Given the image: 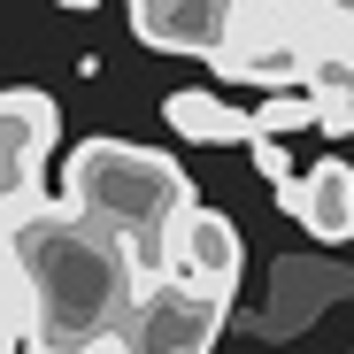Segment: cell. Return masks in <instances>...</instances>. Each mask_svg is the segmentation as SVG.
Wrapping results in <instances>:
<instances>
[{
  "label": "cell",
  "instance_id": "obj_4",
  "mask_svg": "<svg viewBox=\"0 0 354 354\" xmlns=\"http://www.w3.org/2000/svg\"><path fill=\"white\" fill-rule=\"evenodd\" d=\"M208 62L231 85H270V93H301V77H308V54H301V39L285 24V0H231L223 46Z\"/></svg>",
  "mask_w": 354,
  "mask_h": 354
},
{
  "label": "cell",
  "instance_id": "obj_5",
  "mask_svg": "<svg viewBox=\"0 0 354 354\" xmlns=\"http://www.w3.org/2000/svg\"><path fill=\"white\" fill-rule=\"evenodd\" d=\"M54 139H62V124H54V100L39 85L0 93V223H31L46 208L39 201V162H46Z\"/></svg>",
  "mask_w": 354,
  "mask_h": 354
},
{
  "label": "cell",
  "instance_id": "obj_10",
  "mask_svg": "<svg viewBox=\"0 0 354 354\" xmlns=\"http://www.w3.org/2000/svg\"><path fill=\"white\" fill-rule=\"evenodd\" d=\"M301 93L316 100V131L331 139H354V54H316Z\"/></svg>",
  "mask_w": 354,
  "mask_h": 354
},
{
  "label": "cell",
  "instance_id": "obj_7",
  "mask_svg": "<svg viewBox=\"0 0 354 354\" xmlns=\"http://www.w3.org/2000/svg\"><path fill=\"white\" fill-rule=\"evenodd\" d=\"M277 201H285V216L301 223L308 239H324V247L354 239V162H339V154L308 162L292 185H277Z\"/></svg>",
  "mask_w": 354,
  "mask_h": 354
},
{
  "label": "cell",
  "instance_id": "obj_8",
  "mask_svg": "<svg viewBox=\"0 0 354 354\" xmlns=\"http://www.w3.org/2000/svg\"><path fill=\"white\" fill-rule=\"evenodd\" d=\"M223 16L231 0H131V31L154 54H201V62L223 46Z\"/></svg>",
  "mask_w": 354,
  "mask_h": 354
},
{
  "label": "cell",
  "instance_id": "obj_9",
  "mask_svg": "<svg viewBox=\"0 0 354 354\" xmlns=\"http://www.w3.org/2000/svg\"><path fill=\"white\" fill-rule=\"evenodd\" d=\"M162 124L177 139H193V147H247L254 139V115H239V108L216 100V93H169L162 100Z\"/></svg>",
  "mask_w": 354,
  "mask_h": 354
},
{
  "label": "cell",
  "instance_id": "obj_1",
  "mask_svg": "<svg viewBox=\"0 0 354 354\" xmlns=\"http://www.w3.org/2000/svg\"><path fill=\"white\" fill-rule=\"evenodd\" d=\"M31 270V346L24 354H115V331L131 324L147 270L115 231L85 223L70 201L16 223Z\"/></svg>",
  "mask_w": 354,
  "mask_h": 354
},
{
  "label": "cell",
  "instance_id": "obj_13",
  "mask_svg": "<svg viewBox=\"0 0 354 354\" xmlns=\"http://www.w3.org/2000/svg\"><path fill=\"white\" fill-rule=\"evenodd\" d=\"M62 8H70V16H85V8H100V0H62Z\"/></svg>",
  "mask_w": 354,
  "mask_h": 354
},
{
  "label": "cell",
  "instance_id": "obj_11",
  "mask_svg": "<svg viewBox=\"0 0 354 354\" xmlns=\"http://www.w3.org/2000/svg\"><path fill=\"white\" fill-rule=\"evenodd\" d=\"M254 131L262 139H285V131H316V100L308 93H270L254 108Z\"/></svg>",
  "mask_w": 354,
  "mask_h": 354
},
{
  "label": "cell",
  "instance_id": "obj_6",
  "mask_svg": "<svg viewBox=\"0 0 354 354\" xmlns=\"http://www.w3.org/2000/svg\"><path fill=\"white\" fill-rule=\"evenodd\" d=\"M239 231H231V216L223 208H185L169 231H162V277H193V285H216V292H231L239 285Z\"/></svg>",
  "mask_w": 354,
  "mask_h": 354
},
{
  "label": "cell",
  "instance_id": "obj_12",
  "mask_svg": "<svg viewBox=\"0 0 354 354\" xmlns=\"http://www.w3.org/2000/svg\"><path fill=\"white\" fill-rule=\"evenodd\" d=\"M247 154H254V169L270 177V185H292V177H301V169H292V154H285V139H262V131H254Z\"/></svg>",
  "mask_w": 354,
  "mask_h": 354
},
{
  "label": "cell",
  "instance_id": "obj_2",
  "mask_svg": "<svg viewBox=\"0 0 354 354\" xmlns=\"http://www.w3.org/2000/svg\"><path fill=\"white\" fill-rule=\"evenodd\" d=\"M62 201H70L85 223L115 231V239L139 254L147 277H162V231L193 208V177L177 169L169 154H154V147H131V139H85V147H70Z\"/></svg>",
  "mask_w": 354,
  "mask_h": 354
},
{
  "label": "cell",
  "instance_id": "obj_3",
  "mask_svg": "<svg viewBox=\"0 0 354 354\" xmlns=\"http://www.w3.org/2000/svg\"><path fill=\"white\" fill-rule=\"evenodd\" d=\"M231 316V292L193 277H147L131 324L115 331V354H208Z\"/></svg>",
  "mask_w": 354,
  "mask_h": 354
}]
</instances>
